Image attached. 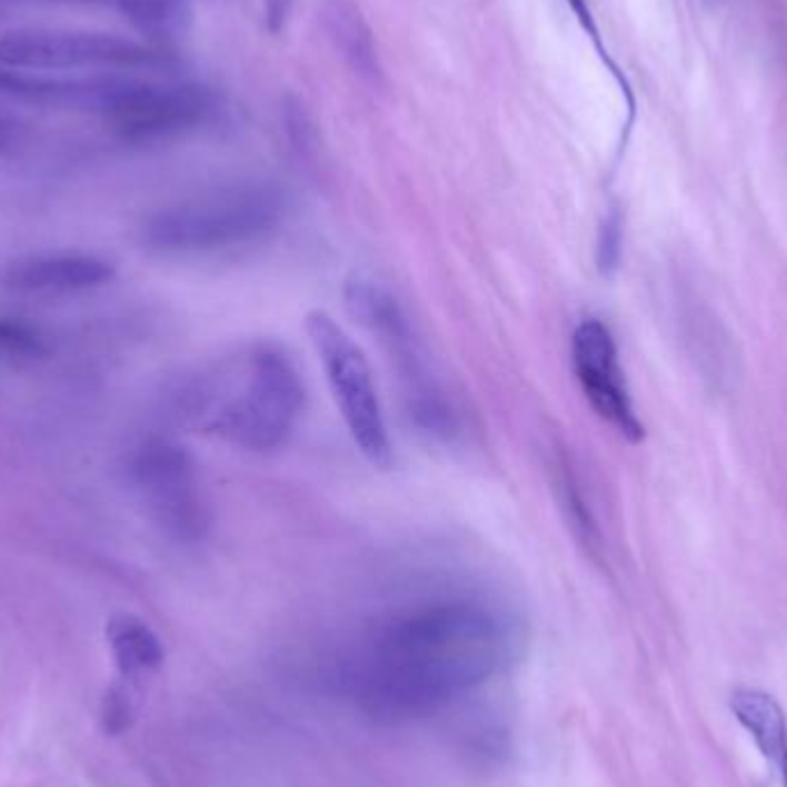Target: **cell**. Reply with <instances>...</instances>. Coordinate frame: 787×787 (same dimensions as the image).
I'll return each instance as SVG.
<instances>
[{
    "label": "cell",
    "instance_id": "5bb4252c",
    "mask_svg": "<svg viewBox=\"0 0 787 787\" xmlns=\"http://www.w3.org/2000/svg\"><path fill=\"white\" fill-rule=\"evenodd\" d=\"M47 352L49 343L40 327L17 316H0V359L30 362V359H40Z\"/></svg>",
    "mask_w": 787,
    "mask_h": 787
},
{
    "label": "cell",
    "instance_id": "ac0fdd59",
    "mask_svg": "<svg viewBox=\"0 0 787 787\" xmlns=\"http://www.w3.org/2000/svg\"><path fill=\"white\" fill-rule=\"evenodd\" d=\"M21 3H42V6H79V8H88V6H107L111 0H21Z\"/></svg>",
    "mask_w": 787,
    "mask_h": 787
},
{
    "label": "cell",
    "instance_id": "ba28073f",
    "mask_svg": "<svg viewBox=\"0 0 787 787\" xmlns=\"http://www.w3.org/2000/svg\"><path fill=\"white\" fill-rule=\"evenodd\" d=\"M576 380L592 410L631 442L642 440L645 429L636 415L617 343L601 320H582L571 339Z\"/></svg>",
    "mask_w": 787,
    "mask_h": 787
},
{
    "label": "cell",
    "instance_id": "52a82bcc",
    "mask_svg": "<svg viewBox=\"0 0 787 787\" xmlns=\"http://www.w3.org/2000/svg\"><path fill=\"white\" fill-rule=\"evenodd\" d=\"M346 300L355 318L362 320L369 330L380 339L394 362H397L401 378L408 385L410 410L426 431L449 434L451 412L447 410L431 376L424 369L412 325L399 302L391 298L382 286L369 279H355L348 283Z\"/></svg>",
    "mask_w": 787,
    "mask_h": 787
},
{
    "label": "cell",
    "instance_id": "5b68a950",
    "mask_svg": "<svg viewBox=\"0 0 787 787\" xmlns=\"http://www.w3.org/2000/svg\"><path fill=\"white\" fill-rule=\"evenodd\" d=\"M307 335L355 447L371 466L387 470L394 449L365 350L322 309L307 316Z\"/></svg>",
    "mask_w": 787,
    "mask_h": 787
},
{
    "label": "cell",
    "instance_id": "4fadbf2b",
    "mask_svg": "<svg viewBox=\"0 0 787 787\" xmlns=\"http://www.w3.org/2000/svg\"><path fill=\"white\" fill-rule=\"evenodd\" d=\"M113 3L131 28H137L157 47L176 38L189 17V0H113Z\"/></svg>",
    "mask_w": 787,
    "mask_h": 787
},
{
    "label": "cell",
    "instance_id": "6da1fadb",
    "mask_svg": "<svg viewBox=\"0 0 787 787\" xmlns=\"http://www.w3.org/2000/svg\"><path fill=\"white\" fill-rule=\"evenodd\" d=\"M305 401V380L290 352L256 339L201 373L187 391V417L196 429L240 449L272 451L295 431Z\"/></svg>",
    "mask_w": 787,
    "mask_h": 787
},
{
    "label": "cell",
    "instance_id": "2e32d148",
    "mask_svg": "<svg viewBox=\"0 0 787 787\" xmlns=\"http://www.w3.org/2000/svg\"><path fill=\"white\" fill-rule=\"evenodd\" d=\"M619 256V223L615 217H610L604 223V231L599 238V266L601 270H612Z\"/></svg>",
    "mask_w": 787,
    "mask_h": 787
},
{
    "label": "cell",
    "instance_id": "277c9868",
    "mask_svg": "<svg viewBox=\"0 0 787 787\" xmlns=\"http://www.w3.org/2000/svg\"><path fill=\"white\" fill-rule=\"evenodd\" d=\"M215 111V94L201 83L111 72L94 116L120 141L143 146L189 135L212 120Z\"/></svg>",
    "mask_w": 787,
    "mask_h": 787
},
{
    "label": "cell",
    "instance_id": "7a4b0ae2",
    "mask_svg": "<svg viewBox=\"0 0 787 787\" xmlns=\"http://www.w3.org/2000/svg\"><path fill=\"white\" fill-rule=\"evenodd\" d=\"M286 193L270 182H240L148 217L141 242L163 256L208 258L268 242L286 219Z\"/></svg>",
    "mask_w": 787,
    "mask_h": 787
},
{
    "label": "cell",
    "instance_id": "3957f363",
    "mask_svg": "<svg viewBox=\"0 0 787 787\" xmlns=\"http://www.w3.org/2000/svg\"><path fill=\"white\" fill-rule=\"evenodd\" d=\"M176 58L167 47L97 30L21 28L0 38V68L47 74L148 72L167 74Z\"/></svg>",
    "mask_w": 787,
    "mask_h": 787
},
{
    "label": "cell",
    "instance_id": "8fae6325",
    "mask_svg": "<svg viewBox=\"0 0 787 787\" xmlns=\"http://www.w3.org/2000/svg\"><path fill=\"white\" fill-rule=\"evenodd\" d=\"M322 23L341 56L352 64V70L362 77L378 79L380 68L373 36L359 8L350 0H327L322 6Z\"/></svg>",
    "mask_w": 787,
    "mask_h": 787
},
{
    "label": "cell",
    "instance_id": "7c38bea8",
    "mask_svg": "<svg viewBox=\"0 0 787 787\" xmlns=\"http://www.w3.org/2000/svg\"><path fill=\"white\" fill-rule=\"evenodd\" d=\"M109 645L120 673L127 679H139L163 661V649L152 629L135 615H118L107 627Z\"/></svg>",
    "mask_w": 787,
    "mask_h": 787
},
{
    "label": "cell",
    "instance_id": "e0dca14e",
    "mask_svg": "<svg viewBox=\"0 0 787 787\" xmlns=\"http://www.w3.org/2000/svg\"><path fill=\"white\" fill-rule=\"evenodd\" d=\"M266 3H268V17L272 21V28L277 30L283 23L286 14H288L290 0H266Z\"/></svg>",
    "mask_w": 787,
    "mask_h": 787
},
{
    "label": "cell",
    "instance_id": "d6986e66",
    "mask_svg": "<svg viewBox=\"0 0 787 787\" xmlns=\"http://www.w3.org/2000/svg\"><path fill=\"white\" fill-rule=\"evenodd\" d=\"M14 137H17V124L6 113H0V148L10 146Z\"/></svg>",
    "mask_w": 787,
    "mask_h": 787
},
{
    "label": "cell",
    "instance_id": "30bf717a",
    "mask_svg": "<svg viewBox=\"0 0 787 787\" xmlns=\"http://www.w3.org/2000/svg\"><path fill=\"white\" fill-rule=\"evenodd\" d=\"M730 709L756 739L763 756L776 765L783 785L787 787V718L780 705L758 688H737L730 696Z\"/></svg>",
    "mask_w": 787,
    "mask_h": 787
},
{
    "label": "cell",
    "instance_id": "8992f818",
    "mask_svg": "<svg viewBox=\"0 0 787 787\" xmlns=\"http://www.w3.org/2000/svg\"><path fill=\"white\" fill-rule=\"evenodd\" d=\"M127 477L157 528L182 544L208 528V505L189 451L167 438H150L129 456Z\"/></svg>",
    "mask_w": 787,
    "mask_h": 787
},
{
    "label": "cell",
    "instance_id": "9a60e30c",
    "mask_svg": "<svg viewBox=\"0 0 787 787\" xmlns=\"http://www.w3.org/2000/svg\"><path fill=\"white\" fill-rule=\"evenodd\" d=\"M104 728L111 735H120L124 728L131 724V700L127 696L124 688H111L104 698V711H102Z\"/></svg>",
    "mask_w": 787,
    "mask_h": 787
},
{
    "label": "cell",
    "instance_id": "9c48e42d",
    "mask_svg": "<svg viewBox=\"0 0 787 787\" xmlns=\"http://www.w3.org/2000/svg\"><path fill=\"white\" fill-rule=\"evenodd\" d=\"M113 279V266L86 253H44L19 258L0 272V283L19 292H77Z\"/></svg>",
    "mask_w": 787,
    "mask_h": 787
}]
</instances>
